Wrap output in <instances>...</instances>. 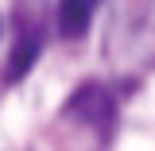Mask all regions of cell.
<instances>
[{"mask_svg": "<svg viewBox=\"0 0 155 151\" xmlns=\"http://www.w3.org/2000/svg\"><path fill=\"white\" fill-rule=\"evenodd\" d=\"M43 16H31L19 8V23H16V43H12V54L4 62V81H19L35 66V58L43 54Z\"/></svg>", "mask_w": 155, "mask_h": 151, "instance_id": "6da1fadb", "label": "cell"}, {"mask_svg": "<svg viewBox=\"0 0 155 151\" xmlns=\"http://www.w3.org/2000/svg\"><path fill=\"white\" fill-rule=\"evenodd\" d=\"M66 113L81 116V120H89V124H109V120H113V97L105 93L97 81H89V85H81V89L70 97Z\"/></svg>", "mask_w": 155, "mask_h": 151, "instance_id": "7a4b0ae2", "label": "cell"}, {"mask_svg": "<svg viewBox=\"0 0 155 151\" xmlns=\"http://www.w3.org/2000/svg\"><path fill=\"white\" fill-rule=\"evenodd\" d=\"M101 0H58V31L66 39H81Z\"/></svg>", "mask_w": 155, "mask_h": 151, "instance_id": "3957f363", "label": "cell"}]
</instances>
